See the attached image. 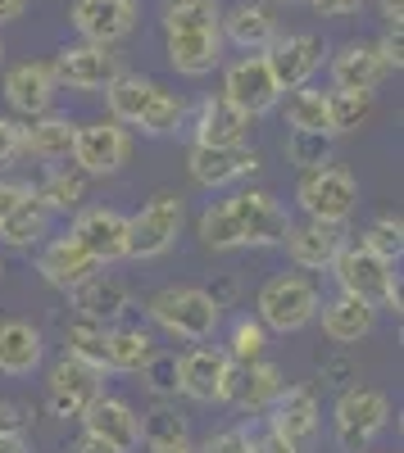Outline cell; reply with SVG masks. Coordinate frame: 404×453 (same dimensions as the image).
I'll return each mask as SVG.
<instances>
[{"label":"cell","instance_id":"1","mask_svg":"<svg viewBox=\"0 0 404 453\" xmlns=\"http://www.w3.org/2000/svg\"><path fill=\"white\" fill-rule=\"evenodd\" d=\"M196 236L205 250H282L291 236V213L273 191H237L228 200L209 204L196 218Z\"/></svg>","mask_w":404,"mask_h":453},{"label":"cell","instance_id":"2","mask_svg":"<svg viewBox=\"0 0 404 453\" xmlns=\"http://www.w3.org/2000/svg\"><path fill=\"white\" fill-rule=\"evenodd\" d=\"M105 104L119 127H132L141 136H173L182 119H187V100L173 96L155 78H136V73H123L119 82H109Z\"/></svg>","mask_w":404,"mask_h":453},{"label":"cell","instance_id":"3","mask_svg":"<svg viewBox=\"0 0 404 453\" xmlns=\"http://www.w3.org/2000/svg\"><path fill=\"white\" fill-rule=\"evenodd\" d=\"M145 313H151V322L164 335L182 340V345H205L218 331V322H223V309H218L200 286H164V290L151 295Z\"/></svg>","mask_w":404,"mask_h":453},{"label":"cell","instance_id":"4","mask_svg":"<svg viewBox=\"0 0 404 453\" xmlns=\"http://www.w3.org/2000/svg\"><path fill=\"white\" fill-rule=\"evenodd\" d=\"M322 295L305 273H273L260 295H254V318L264 322L268 335H296L318 318Z\"/></svg>","mask_w":404,"mask_h":453},{"label":"cell","instance_id":"5","mask_svg":"<svg viewBox=\"0 0 404 453\" xmlns=\"http://www.w3.org/2000/svg\"><path fill=\"white\" fill-rule=\"evenodd\" d=\"M341 295H354L373 309H391L400 318L404 295H400V273H391V263H382L377 254H369L363 245H341V254L332 258V268Z\"/></svg>","mask_w":404,"mask_h":453},{"label":"cell","instance_id":"6","mask_svg":"<svg viewBox=\"0 0 404 453\" xmlns=\"http://www.w3.org/2000/svg\"><path fill=\"white\" fill-rule=\"evenodd\" d=\"M182 226H187V204H182V196H155L151 204H141L132 218H128V245H123V258L132 263H151V258H164Z\"/></svg>","mask_w":404,"mask_h":453},{"label":"cell","instance_id":"7","mask_svg":"<svg viewBox=\"0 0 404 453\" xmlns=\"http://www.w3.org/2000/svg\"><path fill=\"white\" fill-rule=\"evenodd\" d=\"M296 204L309 222H327V226H346L359 209V181L354 173L327 164V168H314L300 177L296 186Z\"/></svg>","mask_w":404,"mask_h":453},{"label":"cell","instance_id":"8","mask_svg":"<svg viewBox=\"0 0 404 453\" xmlns=\"http://www.w3.org/2000/svg\"><path fill=\"white\" fill-rule=\"evenodd\" d=\"M391 426V399L373 386H350L332 408V435L346 453H363Z\"/></svg>","mask_w":404,"mask_h":453},{"label":"cell","instance_id":"9","mask_svg":"<svg viewBox=\"0 0 404 453\" xmlns=\"http://www.w3.org/2000/svg\"><path fill=\"white\" fill-rule=\"evenodd\" d=\"M128 159H132V132L128 127H119L114 119L78 123V132H73V155H68L73 168H82L87 177H114V173H123Z\"/></svg>","mask_w":404,"mask_h":453},{"label":"cell","instance_id":"10","mask_svg":"<svg viewBox=\"0 0 404 453\" xmlns=\"http://www.w3.org/2000/svg\"><path fill=\"white\" fill-rule=\"evenodd\" d=\"M264 422H268V435L282 440L291 453H309L318 440V422H322L318 395L309 386H282V395L264 412Z\"/></svg>","mask_w":404,"mask_h":453},{"label":"cell","instance_id":"11","mask_svg":"<svg viewBox=\"0 0 404 453\" xmlns=\"http://www.w3.org/2000/svg\"><path fill=\"white\" fill-rule=\"evenodd\" d=\"M50 73H55V87H68V91H105L109 82H119L123 78V59L114 50H105V46H59L55 59H50Z\"/></svg>","mask_w":404,"mask_h":453},{"label":"cell","instance_id":"12","mask_svg":"<svg viewBox=\"0 0 404 453\" xmlns=\"http://www.w3.org/2000/svg\"><path fill=\"white\" fill-rule=\"evenodd\" d=\"M105 372H96V367H87V363H78V358H59L55 367H50V376H46V408L55 412V418H73V422H82V412L105 395V381H100Z\"/></svg>","mask_w":404,"mask_h":453},{"label":"cell","instance_id":"13","mask_svg":"<svg viewBox=\"0 0 404 453\" xmlns=\"http://www.w3.org/2000/svg\"><path fill=\"white\" fill-rule=\"evenodd\" d=\"M260 168L264 159L250 145H191V155H187V173L205 191H228V186L254 177Z\"/></svg>","mask_w":404,"mask_h":453},{"label":"cell","instance_id":"14","mask_svg":"<svg viewBox=\"0 0 404 453\" xmlns=\"http://www.w3.org/2000/svg\"><path fill=\"white\" fill-rule=\"evenodd\" d=\"M68 241L87 250L100 268L123 258V245H128V213L109 209V204H82L73 213V226H68Z\"/></svg>","mask_w":404,"mask_h":453},{"label":"cell","instance_id":"15","mask_svg":"<svg viewBox=\"0 0 404 453\" xmlns=\"http://www.w3.org/2000/svg\"><path fill=\"white\" fill-rule=\"evenodd\" d=\"M136 23H141L136 0H73V27L87 46L114 50L136 32Z\"/></svg>","mask_w":404,"mask_h":453},{"label":"cell","instance_id":"16","mask_svg":"<svg viewBox=\"0 0 404 453\" xmlns=\"http://www.w3.org/2000/svg\"><path fill=\"white\" fill-rule=\"evenodd\" d=\"M223 100L237 104L250 123L264 119V113H273L282 104V91L273 82L264 55H241L237 64H228V73H223Z\"/></svg>","mask_w":404,"mask_h":453},{"label":"cell","instance_id":"17","mask_svg":"<svg viewBox=\"0 0 404 453\" xmlns=\"http://www.w3.org/2000/svg\"><path fill=\"white\" fill-rule=\"evenodd\" d=\"M322 36L314 32H291V36H277V42L264 50V64L273 73L277 91H296V87H309V78L322 68Z\"/></svg>","mask_w":404,"mask_h":453},{"label":"cell","instance_id":"18","mask_svg":"<svg viewBox=\"0 0 404 453\" xmlns=\"http://www.w3.org/2000/svg\"><path fill=\"white\" fill-rule=\"evenodd\" d=\"M232 358L223 349L191 345L187 354H177V395H187L191 403H223Z\"/></svg>","mask_w":404,"mask_h":453},{"label":"cell","instance_id":"19","mask_svg":"<svg viewBox=\"0 0 404 453\" xmlns=\"http://www.w3.org/2000/svg\"><path fill=\"white\" fill-rule=\"evenodd\" d=\"M36 273H42V281L59 295H78L91 277H100L105 268L87 254L78 250L68 236H55V241H42V250H36Z\"/></svg>","mask_w":404,"mask_h":453},{"label":"cell","instance_id":"20","mask_svg":"<svg viewBox=\"0 0 404 453\" xmlns=\"http://www.w3.org/2000/svg\"><path fill=\"white\" fill-rule=\"evenodd\" d=\"M282 367L268 358H254V363H232L228 372V390L223 403L237 412H268V403L282 395Z\"/></svg>","mask_w":404,"mask_h":453},{"label":"cell","instance_id":"21","mask_svg":"<svg viewBox=\"0 0 404 453\" xmlns=\"http://www.w3.org/2000/svg\"><path fill=\"white\" fill-rule=\"evenodd\" d=\"M82 431H91V435H100L105 444H114L119 453H132V449H141V412L128 403V399H119V395H100L87 412H82Z\"/></svg>","mask_w":404,"mask_h":453},{"label":"cell","instance_id":"22","mask_svg":"<svg viewBox=\"0 0 404 453\" xmlns=\"http://www.w3.org/2000/svg\"><path fill=\"white\" fill-rule=\"evenodd\" d=\"M55 73L50 64L42 59H23L5 73V100L14 113H23V119H42V113L55 109Z\"/></svg>","mask_w":404,"mask_h":453},{"label":"cell","instance_id":"23","mask_svg":"<svg viewBox=\"0 0 404 453\" xmlns=\"http://www.w3.org/2000/svg\"><path fill=\"white\" fill-rule=\"evenodd\" d=\"M218 36H223V42H232L237 50H245V55H264L282 32H277V19H273L268 5L237 0V5L223 10V19H218Z\"/></svg>","mask_w":404,"mask_h":453},{"label":"cell","instance_id":"24","mask_svg":"<svg viewBox=\"0 0 404 453\" xmlns=\"http://www.w3.org/2000/svg\"><path fill=\"white\" fill-rule=\"evenodd\" d=\"M346 245V232L341 226H327V222H291V236L282 241V250L291 254L300 273H327L332 268V258L341 254Z\"/></svg>","mask_w":404,"mask_h":453},{"label":"cell","instance_id":"25","mask_svg":"<svg viewBox=\"0 0 404 453\" xmlns=\"http://www.w3.org/2000/svg\"><path fill=\"white\" fill-rule=\"evenodd\" d=\"M386 59H382V50L377 46H369V42H350V46H341L337 55H332V91H377L382 82H386Z\"/></svg>","mask_w":404,"mask_h":453},{"label":"cell","instance_id":"26","mask_svg":"<svg viewBox=\"0 0 404 453\" xmlns=\"http://www.w3.org/2000/svg\"><path fill=\"white\" fill-rule=\"evenodd\" d=\"M46 363V340L23 318H0V376H32Z\"/></svg>","mask_w":404,"mask_h":453},{"label":"cell","instance_id":"27","mask_svg":"<svg viewBox=\"0 0 404 453\" xmlns=\"http://www.w3.org/2000/svg\"><path fill=\"white\" fill-rule=\"evenodd\" d=\"M314 322H322V335L332 340V345H359L363 335H373L377 309L354 299V295H337V299H327V304H318Z\"/></svg>","mask_w":404,"mask_h":453},{"label":"cell","instance_id":"28","mask_svg":"<svg viewBox=\"0 0 404 453\" xmlns=\"http://www.w3.org/2000/svg\"><path fill=\"white\" fill-rule=\"evenodd\" d=\"M191 136H196V145H245L250 119H245L237 104H228L223 96H209V100H200V109H196Z\"/></svg>","mask_w":404,"mask_h":453},{"label":"cell","instance_id":"29","mask_svg":"<svg viewBox=\"0 0 404 453\" xmlns=\"http://www.w3.org/2000/svg\"><path fill=\"white\" fill-rule=\"evenodd\" d=\"M168 42V64L182 78H205L223 64V36L218 32H164Z\"/></svg>","mask_w":404,"mask_h":453},{"label":"cell","instance_id":"30","mask_svg":"<svg viewBox=\"0 0 404 453\" xmlns=\"http://www.w3.org/2000/svg\"><path fill=\"white\" fill-rule=\"evenodd\" d=\"M73 132H78V123L59 119V113H42V119H27V123H23V155L42 159L46 168L68 164V155H73Z\"/></svg>","mask_w":404,"mask_h":453},{"label":"cell","instance_id":"31","mask_svg":"<svg viewBox=\"0 0 404 453\" xmlns=\"http://www.w3.org/2000/svg\"><path fill=\"white\" fill-rule=\"evenodd\" d=\"M87 173L82 168H73V164H55V168H46V177H42V186H32L36 191V200H42V209L55 218V213H78L82 204H87Z\"/></svg>","mask_w":404,"mask_h":453},{"label":"cell","instance_id":"32","mask_svg":"<svg viewBox=\"0 0 404 453\" xmlns=\"http://www.w3.org/2000/svg\"><path fill=\"white\" fill-rule=\"evenodd\" d=\"M105 354H109V372H123V376H136L145 363L159 354L155 335L145 326H109V340H105Z\"/></svg>","mask_w":404,"mask_h":453},{"label":"cell","instance_id":"33","mask_svg":"<svg viewBox=\"0 0 404 453\" xmlns=\"http://www.w3.org/2000/svg\"><path fill=\"white\" fill-rule=\"evenodd\" d=\"M73 299H78V318H87V322H114L119 313H128V304H132V290L119 281V277H91L78 295H73Z\"/></svg>","mask_w":404,"mask_h":453},{"label":"cell","instance_id":"34","mask_svg":"<svg viewBox=\"0 0 404 453\" xmlns=\"http://www.w3.org/2000/svg\"><path fill=\"white\" fill-rule=\"evenodd\" d=\"M46 232H50V213L42 209L36 191L19 209H10L5 218H0V245H5V250H36L46 241Z\"/></svg>","mask_w":404,"mask_h":453},{"label":"cell","instance_id":"35","mask_svg":"<svg viewBox=\"0 0 404 453\" xmlns=\"http://www.w3.org/2000/svg\"><path fill=\"white\" fill-rule=\"evenodd\" d=\"M105 340H109V326L78 318V322H68V331H64V354L78 358V363H87V367H96V372H109Z\"/></svg>","mask_w":404,"mask_h":453},{"label":"cell","instance_id":"36","mask_svg":"<svg viewBox=\"0 0 404 453\" xmlns=\"http://www.w3.org/2000/svg\"><path fill=\"white\" fill-rule=\"evenodd\" d=\"M373 119V96L369 91H327V132L346 136L359 132Z\"/></svg>","mask_w":404,"mask_h":453},{"label":"cell","instance_id":"37","mask_svg":"<svg viewBox=\"0 0 404 453\" xmlns=\"http://www.w3.org/2000/svg\"><path fill=\"white\" fill-rule=\"evenodd\" d=\"M223 5L218 0H168L164 5V32H218Z\"/></svg>","mask_w":404,"mask_h":453},{"label":"cell","instance_id":"38","mask_svg":"<svg viewBox=\"0 0 404 453\" xmlns=\"http://www.w3.org/2000/svg\"><path fill=\"white\" fill-rule=\"evenodd\" d=\"M286 123H291V132L332 136V132H327V91H318V87H296V91L286 96Z\"/></svg>","mask_w":404,"mask_h":453},{"label":"cell","instance_id":"39","mask_svg":"<svg viewBox=\"0 0 404 453\" xmlns=\"http://www.w3.org/2000/svg\"><path fill=\"white\" fill-rule=\"evenodd\" d=\"M282 155L296 164L300 173L327 168V164H332V136H318V132H286Z\"/></svg>","mask_w":404,"mask_h":453},{"label":"cell","instance_id":"40","mask_svg":"<svg viewBox=\"0 0 404 453\" xmlns=\"http://www.w3.org/2000/svg\"><path fill=\"white\" fill-rule=\"evenodd\" d=\"M369 254H377L382 263H400V254H404V222H400V213H382V218H373L369 222V232H363V241H359Z\"/></svg>","mask_w":404,"mask_h":453},{"label":"cell","instance_id":"41","mask_svg":"<svg viewBox=\"0 0 404 453\" xmlns=\"http://www.w3.org/2000/svg\"><path fill=\"white\" fill-rule=\"evenodd\" d=\"M264 349H268V331H264V322H260V318H237L223 354H228L232 363H254V358H264Z\"/></svg>","mask_w":404,"mask_h":453},{"label":"cell","instance_id":"42","mask_svg":"<svg viewBox=\"0 0 404 453\" xmlns=\"http://www.w3.org/2000/svg\"><path fill=\"white\" fill-rule=\"evenodd\" d=\"M141 376H145V386H151L159 399H168V395H177V354H155L151 363L141 367Z\"/></svg>","mask_w":404,"mask_h":453},{"label":"cell","instance_id":"43","mask_svg":"<svg viewBox=\"0 0 404 453\" xmlns=\"http://www.w3.org/2000/svg\"><path fill=\"white\" fill-rule=\"evenodd\" d=\"M250 431L245 426H223V431H214L196 444V453H250Z\"/></svg>","mask_w":404,"mask_h":453},{"label":"cell","instance_id":"44","mask_svg":"<svg viewBox=\"0 0 404 453\" xmlns=\"http://www.w3.org/2000/svg\"><path fill=\"white\" fill-rule=\"evenodd\" d=\"M19 159H23V123L0 113V177H5Z\"/></svg>","mask_w":404,"mask_h":453},{"label":"cell","instance_id":"45","mask_svg":"<svg viewBox=\"0 0 404 453\" xmlns=\"http://www.w3.org/2000/svg\"><path fill=\"white\" fill-rule=\"evenodd\" d=\"M377 50H382V59H386V68H404V23H391L386 32H382V42H377Z\"/></svg>","mask_w":404,"mask_h":453},{"label":"cell","instance_id":"46","mask_svg":"<svg viewBox=\"0 0 404 453\" xmlns=\"http://www.w3.org/2000/svg\"><path fill=\"white\" fill-rule=\"evenodd\" d=\"M27 196H32V181H19V177H0V218H5L10 209H19Z\"/></svg>","mask_w":404,"mask_h":453},{"label":"cell","instance_id":"47","mask_svg":"<svg viewBox=\"0 0 404 453\" xmlns=\"http://www.w3.org/2000/svg\"><path fill=\"white\" fill-rule=\"evenodd\" d=\"M309 5H314L322 19H346V14H359L369 0H309Z\"/></svg>","mask_w":404,"mask_h":453},{"label":"cell","instance_id":"48","mask_svg":"<svg viewBox=\"0 0 404 453\" xmlns=\"http://www.w3.org/2000/svg\"><path fill=\"white\" fill-rule=\"evenodd\" d=\"M68 453H119V449H114V444H105V440H100V435H91V431H82L78 440L68 444Z\"/></svg>","mask_w":404,"mask_h":453},{"label":"cell","instance_id":"49","mask_svg":"<svg viewBox=\"0 0 404 453\" xmlns=\"http://www.w3.org/2000/svg\"><path fill=\"white\" fill-rule=\"evenodd\" d=\"M23 408L19 403H10V399H0V435H5V431H23Z\"/></svg>","mask_w":404,"mask_h":453},{"label":"cell","instance_id":"50","mask_svg":"<svg viewBox=\"0 0 404 453\" xmlns=\"http://www.w3.org/2000/svg\"><path fill=\"white\" fill-rule=\"evenodd\" d=\"M0 453H32V440L23 431H5L0 435Z\"/></svg>","mask_w":404,"mask_h":453},{"label":"cell","instance_id":"51","mask_svg":"<svg viewBox=\"0 0 404 453\" xmlns=\"http://www.w3.org/2000/svg\"><path fill=\"white\" fill-rule=\"evenodd\" d=\"M145 453H196V444L191 440H151Z\"/></svg>","mask_w":404,"mask_h":453},{"label":"cell","instance_id":"52","mask_svg":"<svg viewBox=\"0 0 404 453\" xmlns=\"http://www.w3.org/2000/svg\"><path fill=\"white\" fill-rule=\"evenodd\" d=\"M27 5H32V0H0V27L14 23V19H23V14H27Z\"/></svg>","mask_w":404,"mask_h":453},{"label":"cell","instance_id":"53","mask_svg":"<svg viewBox=\"0 0 404 453\" xmlns=\"http://www.w3.org/2000/svg\"><path fill=\"white\" fill-rule=\"evenodd\" d=\"M250 453H291V449H286L282 440H273V435L264 431V435H254V440H250Z\"/></svg>","mask_w":404,"mask_h":453},{"label":"cell","instance_id":"54","mask_svg":"<svg viewBox=\"0 0 404 453\" xmlns=\"http://www.w3.org/2000/svg\"><path fill=\"white\" fill-rule=\"evenodd\" d=\"M377 5H382L386 27H391V23H404V0H377Z\"/></svg>","mask_w":404,"mask_h":453},{"label":"cell","instance_id":"55","mask_svg":"<svg viewBox=\"0 0 404 453\" xmlns=\"http://www.w3.org/2000/svg\"><path fill=\"white\" fill-rule=\"evenodd\" d=\"M0 64H5V46H0Z\"/></svg>","mask_w":404,"mask_h":453},{"label":"cell","instance_id":"56","mask_svg":"<svg viewBox=\"0 0 404 453\" xmlns=\"http://www.w3.org/2000/svg\"><path fill=\"white\" fill-rule=\"evenodd\" d=\"M282 5H296V0H282Z\"/></svg>","mask_w":404,"mask_h":453}]
</instances>
